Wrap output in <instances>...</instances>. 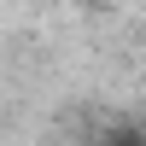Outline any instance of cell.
Listing matches in <instances>:
<instances>
[{"label": "cell", "mask_w": 146, "mask_h": 146, "mask_svg": "<svg viewBox=\"0 0 146 146\" xmlns=\"http://www.w3.org/2000/svg\"><path fill=\"white\" fill-rule=\"evenodd\" d=\"M111 6H123V0H111Z\"/></svg>", "instance_id": "cell-1"}]
</instances>
